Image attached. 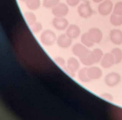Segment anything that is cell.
I'll return each mask as SVG.
<instances>
[{
	"instance_id": "obj_1",
	"label": "cell",
	"mask_w": 122,
	"mask_h": 120,
	"mask_svg": "<svg viewBox=\"0 0 122 120\" xmlns=\"http://www.w3.org/2000/svg\"><path fill=\"white\" fill-rule=\"evenodd\" d=\"M56 36L55 33L51 30L47 29L43 31L40 36L41 43L46 46H50L53 44L56 41Z\"/></svg>"
},
{
	"instance_id": "obj_2",
	"label": "cell",
	"mask_w": 122,
	"mask_h": 120,
	"mask_svg": "<svg viewBox=\"0 0 122 120\" xmlns=\"http://www.w3.org/2000/svg\"><path fill=\"white\" fill-rule=\"evenodd\" d=\"M121 76L116 72H111L107 74L104 78V82L107 86L111 87H115L121 82Z\"/></svg>"
},
{
	"instance_id": "obj_3",
	"label": "cell",
	"mask_w": 122,
	"mask_h": 120,
	"mask_svg": "<svg viewBox=\"0 0 122 120\" xmlns=\"http://www.w3.org/2000/svg\"><path fill=\"white\" fill-rule=\"evenodd\" d=\"M52 12L56 17H64L68 14L69 8L66 4L60 3L52 8Z\"/></svg>"
},
{
	"instance_id": "obj_4",
	"label": "cell",
	"mask_w": 122,
	"mask_h": 120,
	"mask_svg": "<svg viewBox=\"0 0 122 120\" xmlns=\"http://www.w3.org/2000/svg\"><path fill=\"white\" fill-rule=\"evenodd\" d=\"M88 36L94 43H100L103 38V33L98 28H92L87 32Z\"/></svg>"
},
{
	"instance_id": "obj_5",
	"label": "cell",
	"mask_w": 122,
	"mask_h": 120,
	"mask_svg": "<svg viewBox=\"0 0 122 120\" xmlns=\"http://www.w3.org/2000/svg\"><path fill=\"white\" fill-rule=\"evenodd\" d=\"M113 8V3L110 0H105L99 4L98 12L101 15L107 16L112 12Z\"/></svg>"
},
{
	"instance_id": "obj_6",
	"label": "cell",
	"mask_w": 122,
	"mask_h": 120,
	"mask_svg": "<svg viewBox=\"0 0 122 120\" xmlns=\"http://www.w3.org/2000/svg\"><path fill=\"white\" fill-rule=\"evenodd\" d=\"M80 64L79 61L76 58L73 57L68 58L67 62V68H65V70L72 76H74L75 72L79 69Z\"/></svg>"
},
{
	"instance_id": "obj_7",
	"label": "cell",
	"mask_w": 122,
	"mask_h": 120,
	"mask_svg": "<svg viewBox=\"0 0 122 120\" xmlns=\"http://www.w3.org/2000/svg\"><path fill=\"white\" fill-rule=\"evenodd\" d=\"M78 13L82 18H87L92 15L93 10L88 3H84L79 5L78 7Z\"/></svg>"
},
{
	"instance_id": "obj_8",
	"label": "cell",
	"mask_w": 122,
	"mask_h": 120,
	"mask_svg": "<svg viewBox=\"0 0 122 120\" xmlns=\"http://www.w3.org/2000/svg\"><path fill=\"white\" fill-rule=\"evenodd\" d=\"M90 51V50H88L86 47L83 44L77 43L74 44L73 47V52L74 54L79 58L84 57Z\"/></svg>"
},
{
	"instance_id": "obj_9",
	"label": "cell",
	"mask_w": 122,
	"mask_h": 120,
	"mask_svg": "<svg viewBox=\"0 0 122 120\" xmlns=\"http://www.w3.org/2000/svg\"><path fill=\"white\" fill-rule=\"evenodd\" d=\"M52 24L55 28L59 30H63L67 28L68 26V21L64 17H56L53 20Z\"/></svg>"
},
{
	"instance_id": "obj_10",
	"label": "cell",
	"mask_w": 122,
	"mask_h": 120,
	"mask_svg": "<svg viewBox=\"0 0 122 120\" xmlns=\"http://www.w3.org/2000/svg\"><path fill=\"white\" fill-rule=\"evenodd\" d=\"M110 38L113 43L120 45L122 44V31L120 29H112L110 33Z\"/></svg>"
},
{
	"instance_id": "obj_11",
	"label": "cell",
	"mask_w": 122,
	"mask_h": 120,
	"mask_svg": "<svg viewBox=\"0 0 122 120\" xmlns=\"http://www.w3.org/2000/svg\"><path fill=\"white\" fill-rule=\"evenodd\" d=\"M115 64V59L111 53H107L103 55L101 61V65L103 68H111Z\"/></svg>"
},
{
	"instance_id": "obj_12",
	"label": "cell",
	"mask_w": 122,
	"mask_h": 120,
	"mask_svg": "<svg viewBox=\"0 0 122 120\" xmlns=\"http://www.w3.org/2000/svg\"><path fill=\"white\" fill-rule=\"evenodd\" d=\"M87 73L88 76L91 80H96L100 78L103 74L101 69L97 66H92L88 68Z\"/></svg>"
},
{
	"instance_id": "obj_13",
	"label": "cell",
	"mask_w": 122,
	"mask_h": 120,
	"mask_svg": "<svg viewBox=\"0 0 122 120\" xmlns=\"http://www.w3.org/2000/svg\"><path fill=\"white\" fill-rule=\"evenodd\" d=\"M80 33H81V30L79 27L76 25L72 24L68 27L66 30V34L73 39L78 38Z\"/></svg>"
},
{
	"instance_id": "obj_14",
	"label": "cell",
	"mask_w": 122,
	"mask_h": 120,
	"mask_svg": "<svg viewBox=\"0 0 122 120\" xmlns=\"http://www.w3.org/2000/svg\"><path fill=\"white\" fill-rule=\"evenodd\" d=\"M57 43L61 48H67L71 44L72 39L70 38L66 34H62L57 39Z\"/></svg>"
},
{
	"instance_id": "obj_15",
	"label": "cell",
	"mask_w": 122,
	"mask_h": 120,
	"mask_svg": "<svg viewBox=\"0 0 122 120\" xmlns=\"http://www.w3.org/2000/svg\"><path fill=\"white\" fill-rule=\"evenodd\" d=\"M103 52L100 49L96 48L91 51V55L95 64L100 62L103 56Z\"/></svg>"
},
{
	"instance_id": "obj_16",
	"label": "cell",
	"mask_w": 122,
	"mask_h": 120,
	"mask_svg": "<svg viewBox=\"0 0 122 120\" xmlns=\"http://www.w3.org/2000/svg\"><path fill=\"white\" fill-rule=\"evenodd\" d=\"M25 3L27 7L32 10H38L41 5L40 0H26Z\"/></svg>"
},
{
	"instance_id": "obj_17",
	"label": "cell",
	"mask_w": 122,
	"mask_h": 120,
	"mask_svg": "<svg viewBox=\"0 0 122 120\" xmlns=\"http://www.w3.org/2000/svg\"><path fill=\"white\" fill-rule=\"evenodd\" d=\"M24 17L27 24L32 26L37 22V17L34 13L31 12H27L24 14Z\"/></svg>"
},
{
	"instance_id": "obj_18",
	"label": "cell",
	"mask_w": 122,
	"mask_h": 120,
	"mask_svg": "<svg viewBox=\"0 0 122 120\" xmlns=\"http://www.w3.org/2000/svg\"><path fill=\"white\" fill-rule=\"evenodd\" d=\"M88 68H83L78 73V77L80 81H81L83 83H88L91 80L90 78L89 77L88 73H87Z\"/></svg>"
},
{
	"instance_id": "obj_19",
	"label": "cell",
	"mask_w": 122,
	"mask_h": 120,
	"mask_svg": "<svg viewBox=\"0 0 122 120\" xmlns=\"http://www.w3.org/2000/svg\"><path fill=\"white\" fill-rule=\"evenodd\" d=\"M111 53L115 59V64H118L122 61V50L118 48H115L111 50Z\"/></svg>"
},
{
	"instance_id": "obj_20",
	"label": "cell",
	"mask_w": 122,
	"mask_h": 120,
	"mask_svg": "<svg viewBox=\"0 0 122 120\" xmlns=\"http://www.w3.org/2000/svg\"><path fill=\"white\" fill-rule=\"evenodd\" d=\"M110 22L115 26H119L122 25V16L113 13L110 17Z\"/></svg>"
},
{
	"instance_id": "obj_21",
	"label": "cell",
	"mask_w": 122,
	"mask_h": 120,
	"mask_svg": "<svg viewBox=\"0 0 122 120\" xmlns=\"http://www.w3.org/2000/svg\"><path fill=\"white\" fill-rule=\"evenodd\" d=\"M80 60L81 63L85 65L91 66L93 65L94 62L91 55V51L84 57L80 58Z\"/></svg>"
},
{
	"instance_id": "obj_22",
	"label": "cell",
	"mask_w": 122,
	"mask_h": 120,
	"mask_svg": "<svg viewBox=\"0 0 122 120\" xmlns=\"http://www.w3.org/2000/svg\"><path fill=\"white\" fill-rule=\"evenodd\" d=\"M81 41L82 43L84 44V46L87 47H89V48L92 47L94 45V44H95L90 40V39L89 38L87 32L84 33V34L81 36Z\"/></svg>"
},
{
	"instance_id": "obj_23",
	"label": "cell",
	"mask_w": 122,
	"mask_h": 120,
	"mask_svg": "<svg viewBox=\"0 0 122 120\" xmlns=\"http://www.w3.org/2000/svg\"><path fill=\"white\" fill-rule=\"evenodd\" d=\"M60 0H43V6L47 8H52L60 3Z\"/></svg>"
},
{
	"instance_id": "obj_24",
	"label": "cell",
	"mask_w": 122,
	"mask_h": 120,
	"mask_svg": "<svg viewBox=\"0 0 122 120\" xmlns=\"http://www.w3.org/2000/svg\"><path fill=\"white\" fill-rule=\"evenodd\" d=\"M113 13L122 16V1L116 3L114 7Z\"/></svg>"
},
{
	"instance_id": "obj_25",
	"label": "cell",
	"mask_w": 122,
	"mask_h": 120,
	"mask_svg": "<svg viewBox=\"0 0 122 120\" xmlns=\"http://www.w3.org/2000/svg\"><path fill=\"white\" fill-rule=\"evenodd\" d=\"M42 25L39 22H36L34 25L32 26L31 30L34 33H37L40 32L42 30Z\"/></svg>"
},
{
	"instance_id": "obj_26",
	"label": "cell",
	"mask_w": 122,
	"mask_h": 120,
	"mask_svg": "<svg viewBox=\"0 0 122 120\" xmlns=\"http://www.w3.org/2000/svg\"><path fill=\"white\" fill-rule=\"evenodd\" d=\"M54 61L58 65L61 67H64L65 65V61L62 57H56L54 59Z\"/></svg>"
},
{
	"instance_id": "obj_27",
	"label": "cell",
	"mask_w": 122,
	"mask_h": 120,
	"mask_svg": "<svg viewBox=\"0 0 122 120\" xmlns=\"http://www.w3.org/2000/svg\"><path fill=\"white\" fill-rule=\"evenodd\" d=\"M101 96L102 98L107 100V101H113V96L110 93H103V94H101Z\"/></svg>"
},
{
	"instance_id": "obj_28",
	"label": "cell",
	"mask_w": 122,
	"mask_h": 120,
	"mask_svg": "<svg viewBox=\"0 0 122 120\" xmlns=\"http://www.w3.org/2000/svg\"><path fill=\"white\" fill-rule=\"evenodd\" d=\"M67 4L71 7H75L78 5L80 0H66Z\"/></svg>"
},
{
	"instance_id": "obj_29",
	"label": "cell",
	"mask_w": 122,
	"mask_h": 120,
	"mask_svg": "<svg viewBox=\"0 0 122 120\" xmlns=\"http://www.w3.org/2000/svg\"><path fill=\"white\" fill-rule=\"evenodd\" d=\"M92 1L95 3H100L103 1V0H92Z\"/></svg>"
},
{
	"instance_id": "obj_30",
	"label": "cell",
	"mask_w": 122,
	"mask_h": 120,
	"mask_svg": "<svg viewBox=\"0 0 122 120\" xmlns=\"http://www.w3.org/2000/svg\"><path fill=\"white\" fill-rule=\"evenodd\" d=\"M20 1L22 2H26V0H20Z\"/></svg>"
}]
</instances>
